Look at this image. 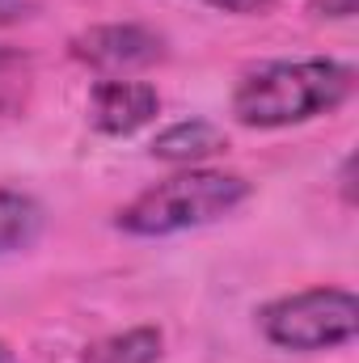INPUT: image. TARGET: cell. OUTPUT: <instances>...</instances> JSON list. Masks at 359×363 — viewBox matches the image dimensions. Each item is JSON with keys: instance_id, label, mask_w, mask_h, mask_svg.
Listing matches in <instances>:
<instances>
[{"instance_id": "11", "label": "cell", "mask_w": 359, "mask_h": 363, "mask_svg": "<svg viewBox=\"0 0 359 363\" xmlns=\"http://www.w3.org/2000/svg\"><path fill=\"white\" fill-rule=\"evenodd\" d=\"M30 13H34V0H0V26L26 21Z\"/></svg>"}, {"instance_id": "9", "label": "cell", "mask_w": 359, "mask_h": 363, "mask_svg": "<svg viewBox=\"0 0 359 363\" xmlns=\"http://www.w3.org/2000/svg\"><path fill=\"white\" fill-rule=\"evenodd\" d=\"M30 93H34V64L30 55L13 51V47H0V118H13L30 106Z\"/></svg>"}, {"instance_id": "8", "label": "cell", "mask_w": 359, "mask_h": 363, "mask_svg": "<svg viewBox=\"0 0 359 363\" xmlns=\"http://www.w3.org/2000/svg\"><path fill=\"white\" fill-rule=\"evenodd\" d=\"M43 233V207L21 190H0V254L34 245Z\"/></svg>"}, {"instance_id": "2", "label": "cell", "mask_w": 359, "mask_h": 363, "mask_svg": "<svg viewBox=\"0 0 359 363\" xmlns=\"http://www.w3.org/2000/svg\"><path fill=\"white\" fill-rule=\"evenodd\" d=\"M245 194H250V186L237 174L186 169V174L157 182L140 199H131L114 224L131 237H174V233H186V228H199V224L228 216Z\"/></svg>"}, {"instance_id": "5", "label": "cell", "mask_w": 359, "mask_h": 363, "mask_svg": "<svg viewBox=\"0 0 359 363\" xmlns=\"http://www.w3.org/2000/svg\"><path fill=\"white\" fill-rule=\"evenodd\" d=\"M93 123L106 135H131L161 110V97L144 81H101L93 89Z\"/></svg>"}, {"instance_id": "10", "label": "cell", "mask_w": 359, "mask_h": 363, "mask_svg": "<svg viewBox=\"0 0 359 363\" xmlns=\"http://www.w3.org/2000/svg\"><path fill=\"white\" fill-rule=\"evenodd\" d=\"M203 4H211V9H224V13H267L275 0H203Z\"/></svg>"}, {"instance_id": "4", "label": "cell", "mask_w": 359, "mask_h": 363, "mask_svg": "<svg viewBox=\"0 0 359 363\" xmlns=\"http://www.w3.org/2000/svg\"><path fill=\"white\" fill-rule=\"evenodd\" d=\"M72 55L97 72H136L161 60V38L144 26H93L72 38Z\"/></svg>"}, {"instance_id": "7", "label": "cell", "mask_w": 359, "mask_h": 363, "mask_svg": "<svg viewBox=\"0 0 359 363\" xmlns=\"http://www.w3.org/2000/svg\"><path fill=\"white\" fill-rule=\"evenodd\" d=\"M157 359H161V330H153V325L97 338L81 355V363H157Z\"/></svg>"}, {"instance_id": "3", "label": "cell", "mask_w": 359, "mask_h": 363, "mask_svg": "<svg viewBox=\"0 0 359 363\" xmlns=\"http://www.w3.org/2000/svg\"><path fill=\"white\" fill-rule=\"evenodd\" d=\"M359 330V300L343 287H309L263 308V334L283 351H330Z\"/></svg>"}, {"instance_id": "12", "label": "cell", "mask_w": 359, "mask_h": 363, "mask_svg": "<svg viewBox=\"0 0 359 363\" xmlns=\"http://www.w3.org/2000/svg\"><path fill=\"white\" fill-rule=\"evenodd\" d=\"M355 9H359V0H313L317 17H351Z\"/></svg>"}, {"instance_id": "1", "label": "cell", "mask_w": 359, "mask_h": 363, "mask_svg": "<svg viewBox=\"0 0 359 363\" xmlns=\"http://www.w3.org/2000/svg\"><path fill=\"white\" fill-rule=\"evenodd\" d=\"M355 72L334 60H283L250 72L233 93V114L245 127H292L351 97Z\"/></svg>"}, {"instance_id": "6", "label": "cell", "mask_w": 359, "mask_h": 363, "mask_svg": "<svg viewBox=\"0 0 359 363\" xmlns=\"http://www.w3.org/2000/svg\"><path fill=\"white\" fill-rule=\"evenodd\" d=\"M224 148H228L224 131L211 127V123H203V118L174 123L170 131H161V135L153 140V157H157V161H174V165H194V161L216 157V152H224Z\"/></svg>"}]
</instances>
